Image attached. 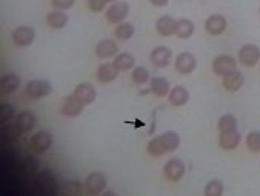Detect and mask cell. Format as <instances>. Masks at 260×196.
<instances>
[{
  "label": "cell",
  "mask_w": 260,
  "mask_h": 196,
  "mask_svg": "<svg viewBox=\"0 0 260 196\" xmlns=\"http://www.w3.org/2000/svg\"><path fill=\"white\" fill-rule=\"evenodd\" d=\"M239 61L244 67H254L260 61V49L256 44H245L239 50Z\"/></svg>",
  "instance_id": "obj_1"
},
{
  "label": "cell",
  "mask_w": 260,
  "mask_h": 196,
  "mask_svg": "<svg viewBox=\"0 0 260 196\" xmlns=\"http://www.w3.org/2000/svg\"><path fill=\"white\" fill-rule=\"evenodd\" d=\"M238 67V62L233 56L230 55H219L213 61V72L219 76H225L232 72H235Z\"/></svg>",
  "instance_id": "obj_2"
},
{
  "label": "cell",
  "mask_w": 260,
  "mask_h": 196,
  "mask_svg": "<svg viewBox=\"0 0 260 196\" xmlns=\"http://www.w3.org/2000/svg\"><path fill=\"white\" fill-rule=\"evenodd\" d=\"M50 91H52V85L47 81L34 79L26 85V94L34 99H41V97L50 94Z\"/></svg>",
  "instance_id": "obj_3"
},
{
  "label": "cell",
  "mask_w": 260,
  "mask_h": 196,
  "mask_svg": "<svg viewBox=\"0 0 260 196\" xmlns=\"http://www.w3.org/2000/svg\"><path fill=\"white\" fill-rule=\"evenodd\" d=\"M35 38V30L29 26H20L12 32V41L18 47H27Z\"/></svg>",
  "instance_id": "obj_4"
},
{
  "label": "cell",
  "mask_w": 260,
  "mask_h": 196,
  "mask_svg": "<svg viewBox=\"0 0 260 196\" xmlns=\"http://www.w3.org/2000/svg\"><path fill=\"white\" fill-rule=\"evenodd\" d=\"M105 187H107V178L99 172L90 174L85 180V190L90 195H98V193L104 192Z\"/></svg>",
  "instance_id": "obj_5"
},
{
  "label": "cell",
  "mask_w": 260,
  "mask_h": 196,
  "mask_svg": "<svg viewBox=\"0 0 260 196\" xmlns=\"http://www.w3.org/2000/svg\"><path fill=\"white\" fill-rule=\"evenodd\" d=\"M175 69L183 75H189L197 69V58L189 52H183L175 59Z\"/></svg>",
  "instance_id": "obj_6"
},
{
  "label": "cell",
  "mask_w": 260,
  "mask_h": 196,
  "mask_svg": "<svg viewBox=\"0 0 260 196\" xmlns=\"http://www.w3.org/2000/svg\"><path fill=\"white\" fill-rule=\"evenodd\" d=\"M165 175L168 180L171 181H178L184 177V172H186V168H184V163L178 158H172L169 160L166 165H165Z\"/></svg>",
  "instance_id": "obj_7"
},
{
  "label": "cell",
  "mask_w": 260,
  "mask_h": 196,
  "mask_svg": "<svg viewBox=\"0 0 260 196\" xmlns=\"http://www.w3.org/2000/svg\"><path fill=\"white\" fill-rule=\"evenodd\" d=\"M128 11H129V8H128V5H126L125 2L113 3V5L108 8V11H107V20H108L110 23H113V24L122 23L123 18L128 15Z\"/></svg>",
  "instance_id": "obj_8"
},
{
  "label": "cell",
  "mask_w": 260,
  "mask_h": 196,
  "mask_svg": "<svg viewBox=\"0 0 260 196\" xmlns=\"http://www.w3.org/2000/svg\"><path fill=\"white\" fill-rule=\"evenodd\" d=\"M73 96L85 107V105H90L94 99H96V90L93 85L90 84H79L73 93Z\"/></svg>",
  "instance_id": "obj_9"
},
{
  "label": "cell",
  "mask_w": 260,
  "mask_h": 196,
  "mask_svg": "<svg viewBox=\"0 0 260 196\" xmlns=\"http://www.w3.org/2000/svg\"><path fill=\"white\" fill-rule=\"evenodd\" d=\"M225 29H227V20H225V17H222L219 14L210 15L206 20V30L210 35H221Z\"/></svg>",
  "instance_id": "obj_10"
},
{
  "label": "cell",
  "mask_w": 260,
  "mask_h": 196,
  "mask_svg": "<svg viewBox=\"0 0 260 196\" xmlns=\"http://www.w3.org/2000/svg\"><path fill=\"white\" fill-rule=\"evenodd\" d=\"M171 58H172V50L165 46H158L151 52V61L155 67H166L171 62Z\"/></svg>",
  "instance_id": "obj_11"
},
{
  "label": "cell",
  "mask_w": 260,
  "mask_h": 196,
  "mask_svg": "<svg viewBox=\"0 0 260 196\" xmlns=\"http://www.w3.org/2000/svg\"><path fill=\"white\" fill-rule=\"evenodd\" d=\"M241 143V134L238 129L235 131H225V133H221V137H219V145L224 151H235Z\"/></svg>",
  "instance_id": "obj_12"
},
{
  "label": "cell",
  "mask_w": 260,
  "mask_h": 196,
  "mask_svg": "<svg viewBox=\"0 0 260 196\" xmlns=\"http://www.w3.org/2000/svg\"><path fill=\"white\" fill-rule=\"evenodd\" d=\"M52 136L47 131H38L32 139H30V145L37 152H46L50 146H52Z\"/></svg>",
  "instance_id": "obj_13"
},
{
  "label": "cell",
  "mask_w": 260,
  "mask_h": 196,
  "mask_svg": "<svg viewBox=\"0 0 260 196\" xmlns=\"http://www.w3.org/2000/svg\"><path fill=\"white\" fill-rule=\"evenodd\" d=\"M244 82H245L244 75H242L239 70H235V72H232V73H229V75L224 76L222 85H224V88L229 90V91H238V90L242 88Z\"/></svg>",
  "instance_id": "obj_14"
},
{
  "label": "cell",
  "mask_w": 260,
  "mask_h": 196,
  "mask_svg": "<svg viewBox=\"0 0 260 196\" xmlns=\"http://www.w3.org/2000/svg\"><path fill=\"white\" fill-rule=\"evenodd\" d=\"M119 75V70L114 64H102L99 69H98V73H96V78L99 82L102 84H108L111 81H114Z\"/></svg>",
  "instance_id": "obj_15"
},
{
  "label": "cell",
  "mask_w": 260,
  "mask_h": 196,
  "mask_svg": "<svg viewBox=\"0 0 260 196\" xmlns=\"http://www.w3.org/2000/svg\"><path fill=\"white\" fill-rule=\"evenodd\" d=\"M175 29H177V21L172 17L163 15L157 20V32L161 37H169V35L175 34Z\"/></svg>",
  "instance_id": "obj_16"
},
{
  "label": "cell",
  "mask_w": 260,
  "mask_h": 196,
  "mask_svg": "<svg viewBox=\"0 0 260 196\" xmlns=\"http://www.w3.org/2000/svg\"><path fill=\"white\" fill-rule=\"evenodd\" d=\"M82 107H84V105H82L75 96H70V97H67V99L64 101V104H62V107H61V111H62V114L67 116V117H76V116L81 114Z\"/></svg>",
  "instance_id": "obj_17"
},
{
  "label": "cell",
  "mask_w": 260,
  "mask_h": 196,
  "mask_svg": "<svg viewBox=\"0 0 260 196\" xmlns=\"http://www.w3.org/2000/svg\"><path fill=\"white\" fill-rule=\"evenodd\" d=\"M35 122H37V119H35L34 113H30V111H23V113H20V114L17 116V122H15V123L18 125V128H20L21 133H29V131L34 129Z\"/></svg>",
  "instance_id": "obj_18"
},
{
  "label": "cell",
  "mask_w": 260,
  "mask_h": 196,
  "mask_svg": "<svg viewBox=\"0 0 260 196\" xmlns=\"http://www.w3.org/2000/svg\"><path fill=\"white\" fill-rule=\"evenodd\" d=\"M20 87V78L17 75H6L0 81V93L11 94Z\"/></svg>",
  "instance_id": "obj_19"
},
{
  "label": "cell",
  "mask_w": 260,
  "mask_h": 196,
  "mask_svg": "<svg viewBox=\"0 0 260 196\" xmlns=\"http://www.w3.org/2000/svg\"><path fill=\"white\" fill-rule=\"evenodd\" d=\"M117 44L113 40H102L98 46H96V53L99 58H110L113 55L117 53Z\"/></svg>",
  "instance_id": "obj_20"
},
{
  "label": "cell",
  "mask_w": 260,
  "mask_h": 196,
  "mask_svg": "<svg viewBox=\"0 0 260 196\" xmlns=\"http://www.w3.org/2000/svg\"><path fill=\"white\" fill-rule=\"evenodd\" d=\"M187 101H189V91L181 85L172 88V91L169 93V102L174 107H181V105L187 104Z\"/></svg>",
  "instance_id": "obj_21"
},
{
  "label": "cell",
  "mask_w": 260,
  "mask_h": 196,
  "mask_svg": "<svg viewBox=\"0 0 260 196\" xmlns=\"http://www.w3.org/2000/svg\"><path fill=\"white\" fill-rule=\"evenodd\" d=\"M47 24L53 29H62L67 24V14L61 11H52L46 17Z\"/></svg>",
  "instance_id": "obj_22"
},
{
  "label": "cell",
  "mask_w": 260,
  "mask_h": 196,
  "mask_svg": "<svg viewBox=\"0 0 260 196\" xmlns=\"http://www.w3.org/2000/svg\"><path fill=\"white\" fill-rule=\"evenodd\" d=\"M169 88H171V84L168 79L161 78V76H157L151 81V90L154 91V94H157L158 97H165L168 93H169Z\"/></svg>",
  "instance_id": "obj_23"
},
{
  "label": "cell",
  "mask_w": 260,
  "mask_h": 196,
  "mask_svg": "<svg viewBox=\"0 0 260 196\" xmlns=\"http://www.w3.org/2000/svg\"><path fill=\"white\" fill-rule=\"evenodd\" d=\"M160 140H161L166 152H174L180 146V137H178L177 133H171V131L169 133H165V134L160 136Z\"/></svg>",
  "instance_id": "obj_24"
},
{
  "label": "cell",
  "mask_w": 260,
  "mask_h": 196,
  "mask_svg": "<svg viewBox=\"0 0 260 196\" xmlns=\"http://www.w3.org/2000/svg\"><path fill=\"white\" fill-rule=\"evenodd\" d=\"M193 30H195V26H193V23H192L190 20H187V18H180V20L177 21L175 34H177L180 38H189V37H192Z\"/></svg>",
  "instance_id": "obj_25"
},
{
  "label": "cell",
  "mask_w": 260,
  "mask_h": 196,
  "mask_svg": "<svg viewBox=\"0 0 260 196\" xmlns=\"http://www.w3.org/2000/svg\"><path fill=\"white\" fill-rule=\"evenodd\" d=\"M134 62H136V59H134L133 55H129V53H120V55L116 56V59H114L113 64L117 67L119 72H126V70H129V69L134 67Z\"/></svg>",
  "instance_id": "obj_26"
},
{
  "label": "cell",
  "mask_w": 260,
  "mask_h": 196,
  "mask_svg": "<svg viewBox=\"0 0 260 196\" xmlns=\"http://www.w3.org/2000/svg\"><path fill=\"white\" fill-rule=\"evenodd\" d=\"M218 128L221 133H225V131H235L238 129V120L233 114H225L219 119V123H218Z\"/></svg>",
  "instance_id": "obj_27"
},
{
  "label": "cell",
  "mask_w": 260,
  "mask_h": 196,
  "mask_svg": "<svg viewBox=\"0 0 260 196\" xmlns=\"http://www.w3.org/2000/svg\"><path fill=\"white\" fill-rule=\"evenodd\" d=\"M114 34H116V37H117L119 40L126 41V40H129V38L134 35V26H133L131 23L122 21V23L116 27Z\"/></svg>",
  "instance_id": "obj_28"
},
{
  "label": "cell",
  "mask_w": 260,
  "mask_h": 196,
  "mask_svg": "<svg viewBox=\"0 0 260 196\" xmlns=\"http://www.w3.org/2000/svg\"><path fill=\"white\" fill-rule=\"evenodd\" d=\"M20 128H18V125L15 123H5L3 125V128H2V139L5 140V142H11V140H15L18 136H20Z\"/></svg>",
  "instance_id": "obj_29"
},
{
  "label": "cell",
  "mask_w": 260,
  "mask_h": 196,
  "mask_svg": "<svg viewBox=\"0 0 260 196\" xmlns=\"http://www.w3.org/2000/svg\"><path fill=\"white\" fill-rule=\"evenodd\" d=\"M148 152H149V155H152V157H161V155L168 154L166 149H165V146H163V143H161V140H160V136H158V137H154V139L149 142V145H148Z\"/></svg>",
  "instance_id": "obj_30"
},
{
  "label": "cell",
  "mask_w": 260,
  "mask_h": 196,
  "mask_svg": "<svg viewBox=\"0 0 260 196\" xmlns=\"http://www.w3.org/2000/svg\"><path fill=\"white\" fill-rule=\"evenodd\" d=\"M247 146L251 152L257 154L260 152V133L259 131H251L247 136Z\"/></svg>",
  "instance_id": "obj_31"
},
{
  "label": "cell",
  "mask_w": 260,
  "mask_h": 196,
  "mask_svg": "<svg viewBox=\"0 0 260 196\" xmlns=\"http://www.w3.org/2000/svg\"><path fill=\"white\" fill-rule=\"evenodd\" d=\"M14 116H15L14 107H11L9 104H2V107H0V122H2V125L9 123V120H12Z\"/></svg>",
  "instance_id": "obj_32"
},
{
  "label": "cell",
  "mask_w": 260,
  "mask_h": 196,
  "mask_svg": "<svg viewBox=\"0 0 260 196\" xmlns=\"http://www.w3.org/2000/svg\"><path fill=\"white\" fill-rule=\"evenodd\" d=\"M224 192V184L219 180H213L206 186V195L207 196H219Z\"/></svg>",
  "instance_id": "obj_33"
},
{
  "label": "cell",
  "mask_w": 260,
  "mask_h": 196,
  "mask_svg": "<svg viewBox=\"0 0 260 196\" xmlns=\"http://www.w3.org/2000/svg\"><path fill=\"white\" fill-rule=\"evenodd\" d=\"M131 79L136 84H145L149 79V72L145 67H136L134 72L131 73Z\"/></svg>",
  "instance_id": "obj_34"
},
{
  "label": "cell",
  "mask_w": 260,
  "mask_h": 196,
  "mask_svg": "<svg viewBox=\"0 0 260 196\" xmlns=\"http://www.w3.org/2000/svg\"><path fill=\"white\" fill-rule=\"evenodd\" d=\"M38 169H40V163L34 157H27L24 161V172L27 175H34Z\"/></svg>",
  "instance_id": "obj_35"
},
{
  "label": "cell",
  "mask_w": 260,
  "mask_h": 196,
  "mask_svg": "<svg viewBox=\"0 0 260 196\" xmlns=\"http://www.w3.org/2000/svg\"><path fill=\"white\" fill-rule=\"evenodd\" d=\"M107 5V0H88V8L93 12H101Z\"/></svg>",
  "instance_id": "obj_36"
},
{
  "label": "cell",
  "mask_w": 260,
  "mask_h": 196,
  "mask_svg": "<svg viewBox=\"0 0 260 196\" xmlns=\"http://www.w3.org/2000/svg\"><path fill=\"white\" fill-rule=\"evenodd\" d=\"M75 0H52V5L58 9H67L70 6H73Z\"/></svg>",
  "instance_id": "obj_37"
},
{
  "label": "cell",
  "mask_w": 260,
  "mask_h": 196,
  "mask_svg": "<svg viewBox=\"0 0 260 196\" xmlns=\"http://www.w3.org/2000/svg\"><path fill=\"white\" fill-rule=\"evenodd\" d=\"M149 2L155 6H165L168 3V0H149Z\"/></svg>",
  "instance_id": "obj_38"
},
{
  "label": "cell",
  "mask_w": 260,
  "mask_h": 196,
  "mask_svg": "<svg viewBox=\"0 0 260 196\" xmlns=\"http://www.w3.org/2000/svg\"><path fill=\"white\" fill-rule=\"evenodd\" d=\"M107 2H114V0H107Z\"/></svg>",
  "instance_id": "obj_39"
}]
</instances>
